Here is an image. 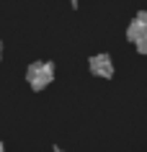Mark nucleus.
<instances>
[{"label": "nucleus", "instance_id": "obj_5", "mask_svg": "<svg viewBox=\"0 0 147 152\" xmlns=\"http://www.w3.org/2000/svg\"><path fill=\"white\" fill-rule=\"evenodd\" d=\"M0 57H3V44H0Z\"/></svg>", "mask_w": 147, "mask_h": 152}, {"label": "nucleus", "instance_id": "obj_2", "mask_svg": "<svg viewBox=\"0 0 147 152\" xmlns=\"http://www.w3.org/2000/svg\"><path fill=\"white\" fill-rule=\"evenodd\" d=\"M127 36H129V41H134V47L145 54L147 52V13H137V16H134V21H132L129 28H127Z\"/></svg>", "mask_w": 147, "mask_h": 152}, {"label": "nucleus", "instance_id": "obj_3", "mask_svg": "<svg viewBox=\"0 0 147 152\" xmlns=\"http://www.w3.org/2000/svg\"><path fill=\"white\" fill-rule=\"evenodd\" d=\"M90 72H93L96 77H111V75H114V62H111V57L108 54L90 57Z\"/></svg>", "mask_w": 147, "mask_h": 152}, {"label": "nucleus", "instance_id": "obj_1", "mask_svg": "<svg viewBox=\"0 0 147 152\" xmlns=\"http://www.w3.org/2000/svg\"><path fill=\"white\" fill-rule=\"evenodd\" d=\"M26 80L34 90H44L49 83L54 80V67L52 62H34L29 70H26Z\"/></svg>", "mask_w": 147, "mask_h": 152}, {"label": "nucleus", "instance_id": "obj_6", "mask_svg": "<svg viewBox=\"0 0 147 152\" xmlns=\"http://www.w3.org/2000/svg\"><path fill=\"white\" fill-rule=\"evenodd\" d=\"M57 152H62V150H57Z\"/></svg>", "mask_w": 147, "mask_h": 152}, {"label": "nucleus", "instance_id": "obj_4", "mask_svg": "<svg viewBox=\"0 0 147 152\" xmlns=\"http://www.w3.org/2000/svg\"><path fill=\"white\" fill-rule=\"evenodd\" d=\"M0 152H5V147H3V144H0Z\"/></svg>", "mask_w": 147, "mask_h": 152}]
</instances>
